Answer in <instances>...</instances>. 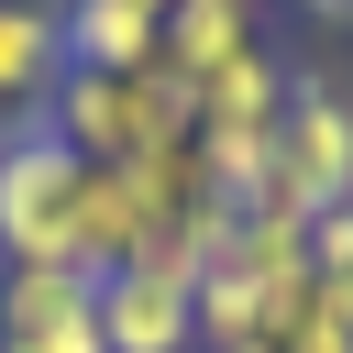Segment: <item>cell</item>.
Segmentation results:
<instances>
[{
	"label": "cell",
	"mask_w": 353,
	"mask_h": 353,
	"mask_svg": "<svg viewBox=\"0 0 353 353\" xmlns=\"http://www.w3.org/2000/svg\"><path fill=\"white\" fill-rule=\"evenodd\" d=\"M143 243H154V221H143L132 165H88V188H77V265L110 276V265H132Z\"/></svg>",
	"instance_id": "obj_9"
},
{
	"label": "cell",
	"mask_w": 353,
	"mask_h": 353,
	"mask_svg": "<svg viewBox=\"0 0 353 353\" xmlns=\"http://www.w3.org/2000/svg\"><path fill=\"white\" fill-rule=\"evenodd\" d=\"M55 88H66V22H55V0H0V132L44 121Z\"/></svg>",
	"instance_id": "obj_5"
},
{
	"label": "cell",
	"mask_w": 353,
	"mask_h": 353,
	"mask_svg": "<svg viewBox=\"0 0 353 353\" xmlns=\"http://www.w3.org/2000/svg\"><path fill=\"white\" fill-rule=\"evenodd\" d=\"M55 22H66V66L88 77H132L165 55V0H55Z\"/></svg>",
	"instance_id": "obj_6"
},
{
	"label": "cell",
	"mask_w": 353,
	"mask_h": 353,
	"mask_svg": "<svg viewBox=\"0 0 353 353\" xmlns=\"http://www.w3.org/2000/svg\"><path fill=\"white\" fill-rule=\"evenodd\" d=\"M276 353H353V331H342V320L320 309V287H309V309H298V320L276 331Z\"/></svg>",
	"instance_id": "obj_11"
},
{
	"label": "cell",
	"mask_w": 353,
	"mask_h": 353,
	"mask_svg": "<svg viewBox=\"0 0 353 353\" xmlns=\"http://www.w3.org/2000/svg\"><path fill=\"white\" fill-rule=\"evenodd\" d=\"M254 11H265V0H165V55H154V66H165V77H188V88H199V77H221L243 44H265V33H254Z\"/></svg>",
	"instance_id": "obj_8"
},
{
	"label": "cell",
	"mask_w": 353,
	"mask_h": 353,
	"mask_svg": "<svg viewBox=\"0 0 353 353\" xmlns=\"http://www.w3.org/2000/svg\"><path fill=\"white\" fill-rule=\"evenodd\" d=\"M0 353H110V342H99V309H88V320H44V331H11Z\"/></svg>",
	"instance_id": "obj_12"
},
{
	"label": "cell",
	"mask_w": 353,
	"mask_h": 353,
	"mask_svg": "<svg viewBox=\"0 0 353 353\" xmlns=\"http://www.w3.org/2000/svg\"><path fill=\"white\" fill-rule=\"evenodd\" d=\"M309 265L331 276V265H353V199H331L320 221H309Z\"/></svg>",
	"instance_id": "obj_13"
},
{
	"label": "cell",
	"mask_w": 353,
	"mask_h": 353,
	"mask_svg": "<svg viewBox=\"0 0 353 353\" xmlns=\"http://www.w3.org/2000/svg\"><path fill=\"white\" fill-rule=\"evenodd\" d=\"M99 342L110 353H199V276L176 265H110L99 276Z\"/></svg>",
	"instance_id": "obj_4"
},
{
	"label": "cell",
	"mask_w": 353,
	"mask_h": 353,
	"mask_svg": "<svg viewBox=\"0 0 353 353\" xmlns=\"http://www.w3.org/2000/svg\"><path fill=\"white\" fill-rule=\"evenodd\" d=\"M188 110H199V132H276V121H287V66H276V44H243L221 77L188 88Z\"/></svg>",
	"instance_id": "obj_7"
},
{
	"label": "cell",
	"mask_w": 353,
	"mask_h": 353,
	"mask_svg": "<svg viewBox=\"0 0 353 353\" xmlns=\"http://www.w3.org/2000/svg\"><path fill=\"white\" fill-rule=\"evenodd\" d=\"M331 199H353V88L331 66H287V121H276V165L243 210H276V221H320Z\"/></svg>",
	"instance_id": "obj_1"
},
{
	"label": "cell",
	"mask_w": 353,
	"mask_h": 353,
	"mask_svg": "<svg viewBox=\"0 0 353 353\" xmlns=\"http://www.w3.org/2000/svg\"><path fill=\"white\" fill-rule=\"evenodd\" d=\"M320 309H331V320L353 331V265H331V276H320Z\"/></svg>",
	"instance_id": "obj_14"
},
{
	"label": "cell",
	"mask_w": 353,
	"mask_h": 353,
	"mask_svg": "<svg viewBox=\"0 0 353 353\" xmlns=\"http://www.w3.org/2000/svg\"><path fill=\"white\" fill-rule=\"evenodd\" d=\"M99 309V276L66 254V265H0V342L11 331H44V320H88Z\"/></svg>",
	"instance_id": "obj_10"
},
{
	"label": "cell",
	"mask_w": 353,
	"mask_h": 353,
	"mask_svg": "<svg viewBox=\"0 0 353 353\" xmlns=\"http://www.w3.org/2000/svg\"><path fill=\"white\" fill-rule=\"evenodd\" d=\"M298 11H320V22H353V0H298Z\"/></svg>",
	"instance_id": "obj_15"
},
{
	"label": "cell",
	"mask_w": 353,
	"mask_h": 353,
	"mask_svg": "<svg viewBox=\"0 0 353 353\" xmlns=\"http://www.w3.org/2000/svg\"><path fill=\"white\" fill-rule=\"evenodd\" d=\"M88 165H132V154H154V143H188L199 132V110H188V77H165V66H132V77H88V66H66V88H55V110H44Z\"/></svg>",
	"instance_id": "obj_2"
},
{
	"label": "cell",
	"mask_w": 353,
	"mask_h": 353,
	"mask_svg": "<svg viewBox=\"0 0 353 353\" xmlns=\"http://www.w3.org/2000/svg\"><path fill=\"white\" fill-rule=\"evenodd\" d=\"M232 353H276V342H232Z\"/></svg>",
	"instance_id": "obj_16"
},
{
	"label": "cell",
	"mask_w": 353,
	"mask_h": 353,
	"mask_svg": "<svg viewBox=\"0 0 353 353\" xmlns=\"http://www.w3.org/2000/svg\"><path fill=\"white\" fill-rule=\"evenodd\" d=\"M77 188H88V154L55 121H11L0 132V265H66L77 254Z\"/></svg>",
	"instance_id": "obj_3"
}]
</instances>
